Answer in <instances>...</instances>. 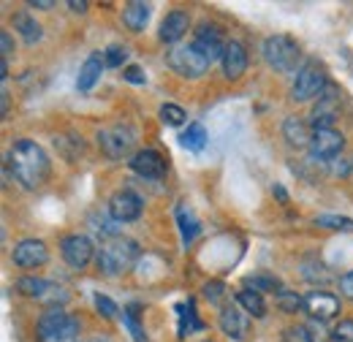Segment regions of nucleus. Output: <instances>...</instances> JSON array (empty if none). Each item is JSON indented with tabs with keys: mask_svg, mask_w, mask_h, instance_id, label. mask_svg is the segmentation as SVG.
<instances>
[{
	"mask_svg": "<svg viewBox=\"0 0 353 342\" xmlns=\"http://www.w3.org/2000/svg\"><path fill=\"white\" fill-rule=\"evenodd\" d=\"M8 171L25 190H39L52 174V161L41 144L33 139H17L8 147Z\"/></svg>",
	"mask_w": 353,
	"mask_h": 342,
	"instance_id": "nucleus-1",
	"label": "nucleus"
},
{
	"mask_svg": "<svg viewBox=\"0 0 353 342\" xmlns=\"http://www.w3.org/2000/svg\"><path fill=\"white\" fill-rule=\"evenodd\" d=\"M139 256H141V250H139V245L133 239L114 237V239L101 242L95 263H98V272H103L106 277H120V274L131 272L133 263L139 261Z\"/></svg>",
	"mask_w": 353,
	"mask_h": 342,
	"instance_id": "nucleus-2",
	"label": "nucleus"
},
{
	"mask_svg": "<svg viewBox=\"0 0 353 342\" xmlns=\"http://www.w3.org/2000/svg\"><path fill=\"white\" fill-rule=\"evenodd\" d=\"M82 332L79 318L68 315L63 307H52L36 323V337L39 342H77Z\"/></svg>",
	"mask_w": 353,
	"mask_h": 342,
	"instance_id": "nucleus-3",
	"label": "nucleus"
},
{
	"mask_svg": "<svg viewBox=\"0 0 353 342\" xmlns=\"http://www.w3.org/2000/svg\"><path fill=\"white\" fill-rule=\"evenodd\" d=\"M329 87V77H326V68L318 66V63H305L296 77H294V85H291V101L294 103H307L312 98H321Z\"/></svg>",
	"mask_w": 353,
	"mask_h": 342,
	"instance_id": "nucleus-4",
	"label": "nucleus"
},
{
	"mask_svg": "<svg viewBox=\"0 0 353 342\" xmlns=\"http://www.w3.org/2000/svg\"><path fill=\"white\" fill-rule=\"evenodd\" d=\"M299 57H302V49H299V43L294 41L291 36L277 33V36H269L264 41V60L274 71H280V74L294 71Z\"/></svg>",
	"mask_w": 353,
	"mask_h": 342,
	"instance_id": "nucleus-5",
	"label": "nucleus"
},
{
	"mask_svg": "<svg viewBox=\"0 0 353 342\" xmlns=\"http://www.w3.org/2000/svg\"><path fill=\"white\" fill-rule=\"evenodd\" d=\"M133 144H136V133H133V128L125 125V123H114V125H109V128L98 130V147H101V152H103L106 158H112V161L125 158L133 150Z\"/></svg>",
	"mask_w": 353,
	"mask_h": 342,
	"instance_id": "nucleus-6",
	"label": "nucleus"
},
{
	"mask_svg": "<svg viewBox=\"0 0 353 342\" xmlns=\"http://www.w3.org/2000/svg\"><path fill=\"white\" fill-rule=\"evenodd\" d=\"M169 66L174 68L179 77H185V79H199V77H204L210 71L212 63L193 43H182V46H174L169 52Z\"/></svg>",
	"mask_w": 353,
	"mask_h": 342,
	"instance_id": "nucleus-7",
	"label": "nucleus"
},
{
	"mask_svg": "<svg viewBox=\"0 0 353 342\" xmlns=\"http://www.w3.org/2000/svg\"><path fill=\"white\" fill-rule=\"evenodd\" d=\"M345 147V136L334 128H323V130H312V139H310V158L318 161V163H326V161H334Z\"/></svg>",
	"mask_w": 353,
	"mask_h": 342,
	"instance_id": "nucleus-8",
	"label": "nucleus"
},
{
	"mask_svg": "<svg viewBox=\"0 0 353 342\" xmlns=\"http://www.w3.org/2000/svg\"><path fill=\"white\" fill-rule=\"evenodd\" d=\"M60 253H63V261L71 269H85L90 261L98 256L95 245L90 242V237H85V234H68L60 242Z\"/></svg>",
	"mask_w": 353,
	"mask_h": 342,
	"instance_id": "nucleus-9",
	"label": "nucleus"
},
{
	"mask_svg": "<svg viewBox=\"0 0 353 342\" xmlns=\"http://www.w3.org/2000/svg\"><path fill=\"white\" fill-rule=\"evenodd\" d=\"M141 212H144V201H141L139 193H133L131 188H123L109 199V214L117 223H133V220L141 217Z\"/></svg>",
	"mask_w": 353,
	"mask_h": 342,
	"instance_id": "nucleus-10",
	"label": "nucleus"
},
{
	"mask_svg": "<svg viewBox=\"0 0 353 342\" xmlns=\"http://www.w3.org/2000/svg\"><path fill=\"white\" fill-rule=\"evenodd\" d=\"M225 39H223V30L218 25H210V22H201L199 28H196V36H193V46L210 60V63H215V60H223V52H225Z\"/></svg>",
	"mask_w": 353,
	"mask_h": 342,
	"instance_id": "nucleus-11",
	"label": "nucleus"
},
{
	"mask_svg": "<svg viewBox=\"0 0 353 342\" xmlns=\"http://www.w3.org/2000/svg\"><path fill=\"white\" fill-rule=\"evenodd\" d=\"M305 312L312 321L326 323V321L340 315V299L334 294H329V291H310L305 296Z\"/></svg>",
	"mask_w": 353,
	"mask_h": 342,
	"instance_id": "nucleus-12",
	"label": "nucleus"
},
{
	"mask_svg": "<svg viewBox=\"0 0 353 342\" xmlns=\"http://www.w3.org/2000/svg\"><path fill=\"white\" fill-rule=\"evenodd\" d=\"M221 329L225 337L245 342L250 337V315L236 304H223L221 310Z\"/></svg>",
	"mask_w": 353,
	"mask_h": 342,
	"instance_id": "nucleus-13",
	"label": "nucleus"
},
{
	"mask_svg": "<svg viewBox=\"0 0 353 342\" xmlns=\"http://www.w3.org/2000/svg\"><path fill=\"white\" fill-rule=\"evenodd\" d=\"M11 258L19 269H39L49 261V250L41 239H22L17 242V248L11 250Z\"/></svg>",
	"mask_w": 353,
	"mask_h": 342,
	"instance_id": "nucleus-14",
	"label": "nucleus"
},
{
	"mask_svg": "<svg viewBox=\"0 0 353 342\" xmlns=\"http://www.w3.org/2000/svg\"><path fill=\"white\" fill-rule=\"evenodd\" d=\"M337 106H340V98H337V90L334 87H326V92L318 98V103L312 106V114H310V128L312 130H323L332 128L334 120H337Z\"/></svg>",
	"mask_w": 353,
	"mask_h": 342,
	"instance_id": "nucleus-15",
	"label": "nucleus"
},
{
	"mask_svg": "<svg viewBox=\"0 0 353 342\" xmlns=\"http://www.w3.org/2000/svg\"><path fill=\"white\" fill-rule=\"evenodd\" d=\"M223 74H225V79L228 82H236V79H242L245 77V71H248V49L242 46L239 41H231L225 43V52H223Z\"/></svg>",
	"mask_w": 353,
	"mask_h": 342,
	"instance_id": "nucleus-16",
	"label": "nucleus"
},
{
	"mask_svg": "<svg viewBox=\"0 0 353 342\" xmlns=\"http://www.w3.org/2000/svg\"><path fill=\"white\" fill-rule=\"evenodd\" d=\"M131 169L144 179H161L166 174V161L158 150H139L131 158Z\"/></svg>",
	"mask_w": 353,
	"mask_h": 342,
	"instance_id": "nucleus-17",
	"label": "nucleus"
},
{
	"mask_svg": "<svg viewBox=\"0 0 353 342\" xmlns=\"http://www.w3.org/2000/svg\"><path fill=\"white\" fill-rule=\"evenodd\" d=\"M188 30H190V17H188V11H185V8H174V11H169L166 19L161 22L158 39L163 43H179L188 36Z\"/></svg>",
	"mask_w": 353,
	"mask_h": 342,
	"instance_id": "nucleus-18",
	"label": "nucleus"
},
{
	"mask_svg": "<svg viewBox=\"0 0 353 342\" xmlns=\"http://www.w3.org/2000/svg\"><path fill=\"white\" fill-rule=\"evenodd\" d=\"M103 68H106L103 54H101V52H92L88 60L82 63V68H79V77H77V90H82V92L92 90V87H95V82L101 79Z\"/></svg>",
	"mask_w": 353,
	"mask_h": 342,
	"instance_id": "nucleus-19",
	"label": "nucleus"
},
{
	"mask_svg": "<svg viewBox=\"0 0 353 342\" xmlns=\"http://www.w3.org/2000/svg\"><path fill=\"white\" fill-rule=\"evenodd\" d=\"M150 17H152L150 3L133 0V3H125V6H123V25H125L131 33H141V30L150 25Z\"/></svg>",
	"mask_w": 353,
	"mask_h": 342,
	"instance_id": "nucleus-20",
	"label": "nucleus"
},
{
	"mask_svg": "<svg viewBox=\"0 0 353 342\" xmlns=\"http://www.w3.org/2000/svg\"><path fill=\"white\" fill-rule=\"evenodd\" d=\"M283 136H285V141H288L291 147L302 150V147H310L312 128H310L302 117H285V123H283Z\"/></svg>",
	"mask_w": 353,
	"mask_h": 342,
	"instance_id": "nucleus-21",
	"label": "nucleus"
},
{
	"mask_svg": "<svg viewBox=\"0 0 353 342\" xmlns=\"http://www.w3.org/2000/svg\"><path fill=\"white\" fill-rule=\"evenodd\" d=\"M14 30L22 36V41L25 43H39L41 41V36H44V30H41V25L36 22V17L33 14H28V11H19V14H14Z\"/></svg>",
	"mask_w": 353,
	"mask_h": 342,
	"instance_id": "nucleus-22",
	"label": "nucleus"
},
{
	"mask_svg": "<svg viewBox=\"0 0 353 342\" xmlns=\"http://www.w3.org/2000/svg\"><path fill=\"white\" fill-rule=\"evenodd\" d=\"M14 288L22 294V296H30V299H44L46 294H49V288H52V283H46L41 277H30V274H25V277H19L17 283H14Z\"/></svg>",
	"mask_w": 353,
	"mask_h": 342,
	"instance_id": "nucleus-23",
	"label": "nucleus"
},
{
	"mask_svg": "<svg viewBox=\"0 0 353 342\" xmlns=\"http://www.w3.org/2000/svg\"><path fill=\"white\" fill-rule=\"evenodd\" d=\"M236 301H239V307H242V310H245L248 315H253V318H264V315H266L264 294H259V291L242 288V291L236 294Z\"/></svg>",
	"mask_w": 353,
	"mask_h": 342,
	"instance_id": "nucleus-24",
	"label": "nucleus"
},
{
	"mask_svg": "<svg viewBox=\"0 0 353 342\" xmlns=\"http://www.w3.org/2000/svg\"><path fill=\"white\" fill-rule=\"evenodd\" d=\"M179 141H182V147H185V150L199 152V150H204V144L210 141V136H207V128H204L201 123H190L188 130H182Z\"/></svg>",
	"mask_w": 353,
	"mask_h": 342,
	"instance_id": "nucleus-25",
	"label": "nucleus"
},
{
	"mask_svg": "<svg viewBox=\"0 0 353 342\" xmlns=\"http://www.w3.org/2000/svg\"><path fill=\"white\" fill-rule=\"evenodd\" d=\"M245 285H248L250 291H259V294H266V291L283 294V291H285L283 283H280L277 277H272V274H253V277H245Z\"/></svg>",
	"mask_w": 353,
	"mask_h": 342,
	"instance_id": "nucleus-26",
	"label": "nucleus"
},
{
	"mask_svg": "<svg viewBox=\"0 0 353 342\" xmlns=\"http://www.w3.org/2000/svg\"><path fill=\"white\" fill-rule=\"evenodd\" d=\"M90 223H92V231L106 242V239H114V237H120V231H117V220H106V217H98V214H92L90 217Z\"/></svg>",
	"mask_w": 353,
	"mask_h": 342,
	"instance_id": "nucleus-27",
	"label": "nucleus"
},
{
	"mask_svg": "<svg viewBox=\"0 0 353 342\" xmlns=\"http://www.w3.org/2000/svg\"><path fill=\"white\" fill-rule=\"evenodd\" d=\"M315 225L332 228V231H353V220L351 217H343V214H318Z\"/></svg>",
	"mask_w": 353,
	"mask_h": 342,
	"instance_id": "nucleus-28",
	"label": "nucleus"
},
{
	"mask_svg": "<svg viewBox=\"0 0 353 342\" xmlns=\"http://www.w3.org/2000/svg\"><path fill=\"white\" fill-rule=\"evenodd\" d=\"M176 220H179L182 242H185V245H190V242L196 239V234H199V220H196L190 212H185V210H179V212H176Z\"/></svg>",
	"mask_w": 353,
	"mask_h": 342,
	"instance_id": "nucleus-29",
	"label": "nucleus"
},
{
	"mask_svg": "<svg viewBox=\"0 0 353 342\" xmlns=\"http://www.w3.org/2000/svg\"><path fill=\"white\" fill-rule=\"evenodd\" d=\"M283 342H318L315 332L305 326V323H296V326H288L283 332Z\"/></svg>",
	"mask_w": 353,
	"mask_h": 342,
	"instance_id": "nucleus-30",
	"label": "nucleus"
},
{
	"mask_svg": "<svg viewBox=\"0 0 353 342\" xmlns=\"http://www.w3.org/2000/svg\"><path fill=\"white\" fill-rule=\"evenodd\" d=\"M158 114H161V120H163L166 125H174V128H176V125H182V123L188 120L185 109H182V106H176V103H163Z\"/></svg>",
	"mask_w": 353,
	"mask_h": 342,
	"instance_id": "nucleus-31",
	"label": "nucleus"
},
{
	"mask_svg": "<svg viewBox=\"0 0 353 342\" xmlns=\"http://www.w3.org/2000/svg\"><path fill=\"white\" fill-rule=\"evenodd\" d=\"M277 307L285 312H299V310H305V299L294 291H283V294H277Z\"/></svg>",
	"mask_w": 353,
	"mask_h": 342,
	"instance_id": "nucleus-32",
	"label": "nucleus"
},
{
	"mask_svg": "<svg viewBox=\"0 0 353 342\" xmlns=\"http://www.w3.org/2000/svg\"><path fill=\"white\" fill-rule=\"evenodd\" d=\"M136 312H139V304H131V307L123 312V321L128 323V329L133 332V340L144 342V340H147V334H144V329L139 326V315H136Z\"/></svg>",
	"mask_w": 353,
	"mask_h": 342,
	"instance_id": "nucleus-33",
	"label": "nucleus"
},
{
	"mask_svg": "<svg viewBox=\"0 0 353 342\" xmlns=\"http://www.w3.org/2000/svg\"><path fill=\"white\" fill-rule=\"evenodd\" d=\"M95 307H98V312H101L106 321H114V318L120 315V307L109 299V296H103V294H95Z\"/></svg>",
	"mask_w": 353,
	"mask_h": 342,
	"instance_id": "nucleus-34",
	"label": "nucleus"
},
{
	"mask_svg": "<svg viewBox=\"0 0 353 342\" xmlns=\"http://www.w3.org/2000/svg\"><path fill=\"white\" fill-rule=\"evenodd\" d=\"M125 57H128V52H125V46H109L106 52H103V60H106V66L109 68H120L123 63H125Z\"/></svg>",
	"mask_w": 353,
	"mask_h": 342,
	"instance_id": "nucleus-35",
	"label": "nucleus"
},
{
	"mask_svg": "<svg viewBox=\"0 0 353 342\" xmlns=\"http://www.w3.org/2000/svg\"><path fill=\"white\" fill-rule=\"evenodd\" d=\"M332 342H353V321H340L332 329Z\"/></svg>",
	"mask_w": 353,
	"mask_h": 342,
	"instance_id": "nucleus-36",
	"label": "nucleus"
},
{
	"mask_svg": "<svg viewBox=\"0 0 353 342\" xmlns=\"http://www.w3.org/2000/svg\"><path fill=\"white\" fill-rule=\"evenodd\" d=\"M223 294H225V285L223 283H207L204 285V299L212 301V304H221Z\"/></svg>",
	"mask_w": 353,
	"mask_h": 342,
	"instance_id": "nucleus-37",
	"label": "nucleus"
},
{
	"mask_svg": "<svg viewBox=\"0 0 353 342\" xmlns=\"http://www.w3.org/2000/svg\"><path fill=\"white\" fill-rule=\"evenodd\" d=\"M123 79L131 82V85H144V82H147V77H144V71H141L139 66H128V68L123 71Z\"/></svg>",
	"mask_w": 353,
	"mask_h": 342,
	"instance_id": "nucleus-38",
	"label": "nucleus"
},
{
	"mask_svg": "<svg viewBox=\"0 0 353 342\" xmlns=\"http://www.w3.org/2000/svg\"><path fill=\"white\" fill-rule=\"evenodd\" d=\"M11 54H14V41H11V33H8V30H3V33H0V57H3V60H8Z\"/></svg>",
	"mask_w": 353,
	"mask_h": 342,
	"instance_id": "nucleus-39",
	"label": "nucleus"
},
{
	"mask_svg": "<svg viewBox=\"0 0 353 342\" xmlns=\"http://www.w3.org/2000/svg\"><path fill=\"white\" fill-rule=\"evenodd\" d=\"M340 294H343L345 299L353 301V272H348V274L340 277Z\"/></svg>",
	"mask_w": 353,
	"mask_h": 342,
	"instance_id": "nucleus-40",
	"label": "nucleus"
},
{
	"mask_svg": "<svg viewBox=\"0 0 353 342\" xmlns=\"http://www.w3.org/2000/svg\"><path fill=\"white\" fill-rule=\"evenodd\" d=\"M0 98H3V101H0V114L6 117V114H8V106H11V92L3 87V90H0Z\"/></svg>",
	"mask_w": 353,
	"mask_h": 342,
	"instance_id": "nucleus-41",
	"label": "nucleus"
},
{
	"mask_svg": "<svg viewBox=\"0 0 353 342\" xmlns=\"http://www.w3.org/2000/svg\"><path fill=\"white\" fill-rule=\"evenodd\" d=\"M28 8H36V11H52V8H54V3H52V0H30V3H28Z\"/></svg>",
	"mask_w": 353,
	"mask_h": 342,
	"instance_id": "nucleus-42",
	"label": "nucleus"
},
{
	"mask_svg": "<svg viewBox=\"0 0 353 342\" xmlns=\"http://www.w3.org/2000/svg\"><path fill=\"white\" fill-rule=\"evenodd\" d=\"M68 8L77 11V14H85L88 11V0H68Z\"/></svg>",
	"mask_w": 353,
	"mask_h": 342,
	"instance_id": "nucleus-43",
	"label": "nucleus"
},
{
	"mask_svg": "<svg viewBox=\"0 0 353 342\" xmlns=\"http://www.w3.org/2000/svg\"><path fill=\"white\" fill-rule=\"evenodd\" d=\"M0 79L3 82L8 79V60H3V57H0Z\"/></svg>",
	"mask_w": 353,
	"mask_h": 342,
	"instance_id": "nucleus-44",
	"label": "nucleus"
},
{
	"mask_svg": "<svg viewBox=\"0 0 353 342\" xmlns=\"http://www.w3.org/2000/svg\"><path fill=\"white\" fill-rule=\"evenodd\" d=\"M204 342H212V340H204Z\"/></svg>",
	"mask_w": 353,
	"mask_h": 342,
	"instance_id": "nucleus-45",
	"label": "nucleus"
}]
</instances>
